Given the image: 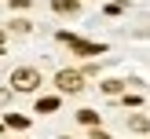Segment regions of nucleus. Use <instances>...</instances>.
Instances as JSON below:
<instances>
[{"instance_id": "obj_6", "label": "nucleus", "mask_w": 150, "mask_h": 139, "mask_svg": "<svg viewBox=\"0 0 150 139\" xmlns=\"http://www.w3.org/2000/svg\"><path fill=\"white\" fill-rule=\"evenodd\" d=\"M128 128L132 132H150V117H128Z\"/></svg>"}, {"instance_id": "obj_10", "label": "nucleus", "mask_w": 150, "mask_h": 139, "mask_svg": "<svg viewBox=\"0 0 150 139\" xmlns=\"http://www.w3.org/2000/svg\"><path fill=\"white\" fill-rule=\"evenodd\" d=\"M7 95H11V92H7V88H0V102H7Z\"/></svg>"}, {"instance_id": "obj_9", "label": "nucleus", "mask_w": 150, "mask_h": 139, "mask_svg": "<svg viewBox=\"0 0 150 139\" xmlns=\"http://www.w3.org/2000/svg\"><path fill=\"white\" fill-rule=\"evenodd\" d=\"M103 92L106 95H121V80H103Z\"/></svg>"}, {"instance_id": "obj_1", "label": "nucleus", "mask_w": 150, "mask_h": 139, "mask_svg": "<svg viewBox=\"0 0 150 139\" xmlns=\"http://www.w3.org/2000/svg\"><path fill=\"white\" fill-rule=\"evenodd\" d=\"M37 84H40V73L29 70V66H18V70L11 73V88L15 92H33Z\"/></svg>"}, {"instance_id": "obj_5", "label": "nucleus", "mask_w": 150, "mask_h": 139, "mask_svg": "<svg viewBox=\"0 0 150 139\" xmlns=\"http://www.w3.org/2000/svg\"><path fill=\"white\" fill-rule=\"evenodd\" d=\"M51 110H59V99H55V95H48V99L37 102V114H51Z\"/></svg>"}, {"instance_id": "obj_4", "label": "nucleus", "mask_w": 150, "mask_h": 139, "mask_svg": "<svg viewBox=\"0 0 150 139\" xmlns=\"http://www.w3.org/2000/svg\"><path fill=\"white\" fill-rule=\"evenodd\" d=\"M51 7L59 15H77V0H51Z\"/></svg>"}, {"instance_id": "obj_8", "label": "nucleus", "mask_w": 150, "mask_h": 139, "mask_svg": "<svg viewBox=\"0 0 150 139\" xmlns=\"http://www.w3.org/2000/svg\"><path fill=\"white\" fill-rule=\"evenodd\" d=\"M4 124H7V128H26L29 121H26V117H18V114H7V121H4Z\"/></svg>"}, {"instance_id": "obj_11", "label": "nucleus", "mask_w": 150, "mask_h": 139, "mask_svg": "<svg viewBox=\"0 0 150 139\" xmlns=\"http://www.w3.org/2000/svg\"><path fill=\"white\" fill-rule=\"evenodd\" d=\"M0 51H4V29H0Z\"/></svg>"}, {"instance_id": "obj_7", "label": "nucleus", "mask_w": 150, "mask_h": 139, "mask_svg": "<svg viewBox=\"0 0 150 139\" xmlns=\"http://www.w3.org/2000/svg\"><path fill=\"white\" fill-rule=\"evenodd\" d=\"M81 124H92V128H95V124H99V114H95V110H81Z\"/></svg>"}, {"instance_id": "obj_3", "label": "nucleus", "mask_w": 150, "mask_h": 139, "mask_svg": "<svg viewBox=\"0 0 150 139\" xmlns=\"http://www.w3.org/2000/svg\"><path fill=\"white\" fill-rule=\"evenodd\" d=\"M66 44H70L73 51H81V55H103V44H88V40H77V37H70V33H59Z\"/></svg>"}, {"instance_id": "obj_12", "label": "nucleus", "mask_w": 150, "mask_h": 139, "mask_svg": "<svg viewBox=\"0 0 150 139\" xmlns=\"http://www.w3.org/2000/svg\"><path fill=\"white\" fill-rule=\"evenodd\" d=\"M0 132H4V124H0Z\"/></svg>"}, {"instance_id": "obj_2", "label": "nucleus", "mask_w": 150, "mask_h": 139, "mask_svg": "<svg viewBox=\"0 0 150 139\" xmlns=\"http://www.w3.org/2000/svg\"><path fill=\"white\" fill-rule=\"evenodd\" d=\"M55 84H59V92H81V88H84V77H81V73L77 70H62V73H59V77H55Z\"/></svg>"}]
</instances>
